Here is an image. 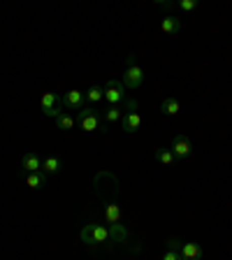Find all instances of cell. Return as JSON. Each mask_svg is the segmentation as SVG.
Returning a JSON list of instances; mask_svg holds the SVG:
<instances>
[{
    "label": "cell",
    "mask_w": 232,
    "mask_h": 260,
    "mask_svg": "<svg viewBox=\"0 0 232 260\" xmlns=\"http://www.w3.org/2000/svg\"><path fill=\"white\" fill-rule=\"evenodd\" d=\"M181 258L183 260H205V249H202L198 242H183Z\"/></svg>",
    "instance_id": "obj_7"
},
{
    "label": "cell",
    "mask_w": 232,
    "mask_h": 260,
    "mask_svg": "<svg viewBox=\"0 0 232 260\" xmlns=\"http://www.w3.org/2000/svg\"><path fill=\"white\" fill-rule=\"evenodd\" d=\"M161 30L165 35H177L179 30H181V21H179L177 17L167 14V17H163V21H161Z\"/></svg>",
    "instance_id": "obj_11"
},
{
    "label": "cell",
    "mask_w": 232,
    "mask_h": 260,
    "mask_svg": "<svg viewBox=\"0 0 232 260\" xmlns=\"http://www.w3.org/2000/svg\"><path fill=\"white\" fill-rule=\"evenodd\" d=\"M61 158H56V156H49L47 161H42V172L45 174H56V172L61 170Z\"/></svg>",
    "instance_id": "obj_16"
},
{
    "label": "cell",
    "mask_w": 232,
    "mask_h": 260,
    "mask_svg": "<svg viewBox=\"0 0 232 260\" xmlns=\"http://www.w3.org/2000/svg\"><path fill=\"white\" fill-rule=\"evenodd\" d=\"M21 174H33V172H42V161L37 154H26L21 161Z\"/></svg>",
    "instance_id": "obj_9"
},
{
    "label": "cell",
    "mask_w": 232,
    "mask_h": 260,
    "mask_svg": "<svg viewBox=\"0 0 232 260\" xmlns=\"http://www.w3.org/2000/svg\"><path fill=\"white\" fill-rule=\"evenodd\" d=\"M82 242L89 244V246H105L109 242V230L102 226H95V223H89V226L82 228Z\"/></svg>",
    "instance_id": "obj_3"
},
{
    "label": "cell",
    "mask_w": 232,
    "mask_h": 260,
    "mask_svg": "<svg viewBox=\"0 0 232 260\" xmlns=\"http://www.w3.org/2000/svg\"><path fill=\"white\" fill-rule=\"evenodd\" d=\"M61 105V98L56 93H45L42 95V112H49V109H54V107H58Z\"/></svg>",
    "instance_id": "obj_18"
},
{
    "label": "cell",
    "mask_w": 232,
    "mask_h": 260,
    "mask_svg": "<svg viewBox=\"0 0 232 260\" xmlns=\"http://www.w3.org/2000/svg\"><path fill=\"white\" fill-rule=\"evenodd\" d=\"M121 109H123V114H133V112H137V109H139V102H137L135 98H128L126 102H123Z\"/></svg>",
    "instance_id": "obj_22"
},
{
    "label": "cell",
    "mask_w": 232,
    "mask_h": 260,
    "mask_svg": "<svg viewBox=\"0 0 232 260\" xmlns=\"http://www.w3.org/2000/svg\"><path fill=\"white\" fill-rule=\"evenodd\" d=\"M123 86L126 89H130V91H135V89H139L144 84V70H142V65L137 63V56H128L126 58V72H123Z\"/></svg>",
    "instance_id": "obj_2"
},
{
    "label": "cell",
    "mask_w": 232,
    "mask_h": 260,
    "mask_svg": "<svg viewBox=\"0 0 232 260\" xmlns=\"http://www.w3.org/2000/svg\"><path fill=\"white\" fill-rule=\"evenodd\" d=\"M102 89H105V100L109 102L111 107H121L123 102L128 100L126 86H123L121 79H109V82H107Z\"/></svg>",
    "instance_id": "obj_4"
},
{
    "label": "cell",
    "mask_w": 232,
    "mask_h": 260,
    "mask_svg": "<svg viewBox=\"0 0 232 260\" xmlns=\"http://www.w3.org/2000/svg\"><path fill=\"white\" fill-rule=\"evenodd\" d=\"M172 154H174L177 161H186L188 156L193 154V144H190V139H188L186 135H177L174 142H172Z\"/></svg>",
    "instance_id": "obj_6"
},
{
    "label": "cell",
    "mask_w": 232,
    "mask_h": 260,
    "mask_svg": "<svg viewBox=\"0 0 232 260\" xmlns=\"http://www.w3.org/2000/svg\"><path fill=\"white\" fill-rule=\"evenodd\" d=\"M163 260H183V258L179 251H165V253H163Z\"/></svg>",
    "instance_id": "obj_24"
},
{
    "label": "cell",
    "mask_w": 232,
    "mask_h": 260,
    "mask_svg": "<svg viewBox=\"0 0 232 260\" xmlns=\"http://www.w3.org/2000/svg\"><path fill=\"white\" fill-rule=\"evenodd\" d=\"M177 7L181 12H193L200 7V0H181V3H177Z\"/></svg>",
    "instance_id": "obj_21"
},
{
    "label": "cell",
    "mask_w": 232,
    "mask_h": 260,
    "mask_svg": "<svg viewBox=\"0 0 232 260\" xmlns=\"http://www.w3.org/2000/svg\"><path fill=\"white\" fill-rule=\"evenodd\" d=\"M77 121H79V128H82L84 133H95V130L107 133V126H102V114H100L95 107H82Z\"/></svg>",
    "instance_id": "obj_1"
},
{
    "label": "cell",
    "mask_w": 232,
    "mask_h": 260,
    "mask_svg": "<svg viewBox=\"0 0 232 260\" xmlns=\"http://www.w3.org/2000/svg\"><path fill=\"white\" fill-rule=\"evenodd\" d=\"M167 251H179L181 253V242L177 237H170L167 239Z\"/></svg>",
    "instance_id": "obj_23"
},
{
    "label": "cell",
    "mask_w": 232,
    "mask_h": 260,
    "mask_svg": "<svg viewBox=\"0 0 232 260\" xmlns=\"http://www.w3.org/2000/svg\"><path fill=\"white\" fill-rule=\"evenodd\" d=\"M161 112L167 114V117H177L179 112H181V102L177 98H165L161 102Z\"/></svg>",
    "instance_id": "obj_13"
},
{
    "label": "cell",
    "mask_w": 232,
    "mask_h": 260,
    "mask_svg": "<svg viewBox=\"0 0 232 260\" xmlns=\"http://www.w3.org/2000/svg\"><path fill=\"white\" fill-rule=\"evenodd\" d=\"M102 119H105L107 123H116V121H121V119H123V109H121V107H109V109L102 112Z\"/></svg>",
    "instance_id": "obj_19"
},
{
    "label": "cell",
    "mask_w": 232,
    "mask_h": 260,
    "mask_svg": "<svg viewBox=\"0 0 232 260\" xmlns=\"http://www.w3.org/2000/svg\"><path fill=\"white\" fill-rule=\"evenodd\" d=\"M121 216H123V211H121V205L119 202H107L105 205V221L109 223V226H114V223H121Z\"/></svg>",
    "instance_id": "obj_10"
},
{
    "label": "cell",
    "mask_w": 232,
    "mask_h": 260,
    "mask_svg": "<svg viewBox=\"0 0 232 260\" xmlns=\"http://www.w3.org/2000/svg\"><path fill=\"white\" fill-rule=\"evenodd\" d=\"M107 230H109L111 242H116V244H126L128 242V230L121 226V223H114V226H109Z\"/></svg>",
    "instance_id": "obj_12"
},
{
    "label": "cell",
    "mask_w": 232,
    "mask_h": 260,
    "mask_svg": "<svg viewBox=\"0 0 232 260\" xmlns=\"http://www.w3.org/2000/svg\"><path fill=\"white\" fill-rule=\"evenodd\" d=\"M102 100H105V89H102V86H91V89L86 91V102L98 105V102H102Z\"/></svg>",
    "instance_id": "obj_15"
},
{
    "label": "cell",
    "mask_w": 232,
    "mask_h": 260,
    "mask_svg": "<svg viewBox=\"0 0 232 260\" xmlns=\"http://www.w3.org/2000/svg\"><path fill=\"white\" fill-rule=\"evenodd\" d=\"M56 126L61 128V130H72V128L77 126V121H74V119H72L70 114H65V112H63L61 117L56 119Z\"/></svg>",
    "instance_id": "obj_20"
},
{
    "label": "cell",
    "mask_w": 232,
    "mask_h": 260,
    "mask_svg": "<svg viewBox=\"0 0 232 260\" xmlns=\"http://www.w3.org/2000/svg\"><path fill=\"white\" fill-rule=\"evenodd\" d=\"M156 161L161 163V165H172V163L177 161V158H174L172 149H165V146H161V149H156Z\"/></svg>",
    "instance_id": "obj_17"
},
{
    "label": "cell",
    "mask_w": 232,
    "mask_h": 260,
    "mask_svg": "<svg viewBox=\"0 0 232 260\" xmlns=\"http://www.w3.org/2000/svg\"><path fill=\"white\" fill-rule=\"evenodd\" d=\"M47 183V174L45 172H33V174H26V186L33 191H40Z\"/></svg>",
    "instance_id": "obj_14"
},
{
    "label": "cell",
    "mask_w": 232,
    "mask_h": 260,
    "mask_svg": "<svg viewBox=\"0 0 232 260\" xmlns=\"http://www.w3.org/2000/svg\"><path fill=\"white\" fill-rule=\"evenodd\" d=\"M156 5H158V7H163V10H172V7H174V5H172V3H165V0H161V3H156Z\"/></svg>",
    "instance_id": "obj_25"
},
{
    "label": "cell",
    "mask_w": 232,
    "mask_h": 260,
    "mask_svg": "<svg viewBox=\"0 0 232 260\" xmlns=\"http://www.w3.org/2000/svg\"><path fill=\"white\" fill-rule=\"evenodd\" d=\"M84 102H86V93H82V91H77V89L63 93V98H61V107L72 109V112H79L84 107Z\"/></svg>",
    "instance_id": "obj_5"
},
{
    "label": "cell",
    "mask_w": 232,
    "mask_h": 260,
    "mask_svg": "<svg viewBox=\"0 0 232 260\" xmlns=\"http://www.w3.org/2000/svg\"><path fill=\"white\" fill-rule=\"evenodd\" d=\"M139 126H142V117H139V112H133V114H123V119H121L123 133L133 135V133H137V130H139Z\"/></svg>",
    "instance_id": "obj_8"
}]
</instances>
